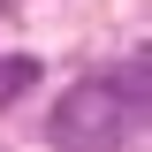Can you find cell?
I'll use <instances>...</instances> for the list:
<instances>
[{
    "mask_svg": "<svg viewBox=\"0 0 152 152\" xmlns=\"http://www.w3.org/2000/svg\"><path fill=\"white\" fill-rule=\"evenodd\" d=\"M31 84H38V61L31 53H8V61H0V107H15Z\"/></svg>",
    "mask_w": 152,
    "mask_h": 152,
    "instance_id": "7a4b0ae2",
    "label": "cell"
},
{
    "mask_svg": "<svg viewBox=\"0 0 152 152\" xmlns=\"http://www.w3.org/2000/svg\"><path fill=\"white\" fill-rule=\"evenodd\" d=\"M129 122L137 114L114 99L107 76H84V84H69V91L53 99L46 137H53V152H122L129 145Z\"/></svg>",
    "mask_w": 152,
    "mask_h": 152,
    "instance_id": "6da1fadb",
    "label": "cell"
},
{
    "mask_svg": "<svg viewBox=\"0 0 152 152\" xmlns=\"http://www.w3.org/2000/svg\"><path fill=\"white\" fill-rule=\"evenodd\" d=\"M8 8H15V0H0V15H8Z\"/></svg>",
    "mask_w": 152,
    "mask_h": 152,
    "instance_id": "3957f363",
    "label": "cell"
}]
</instances>
